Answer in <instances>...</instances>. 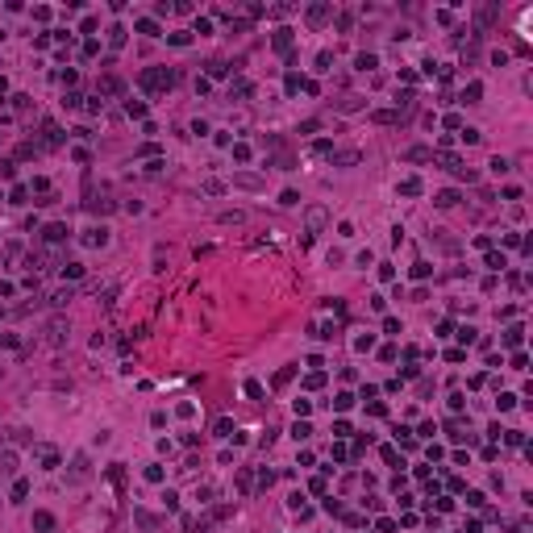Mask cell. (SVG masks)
I'll list each match as a JSON object with an SVG mask.
<instances>
[{
	"instance_id": "cell-1",
	"label": "cell",
	"mask_w": 533,
	"mask_h": 533,
	"mask_svg": "<svg viewBox=\"0 0 533 533\" xmlns=\"http://www.w3.org/2000/svg\"><path fill=\"white\" fill-rule=\"evenodd\" d=\"M138 84L146 88V92H167V88L175 84V71H171V67H146V71L138 75Z\"/></svg>"
},
{
	"instance_id": "cell-2",
	"label": "cell",
	"mask_w": 533,
	"mask_h": 533,
	"mask_svg": "<svg viewBox=\"0 0 533 533\" xmlns=\"http://www.w3.org/2000/svg\"><path fill=\"white\" fill-rule=\"evenodd\" d=\"M46 346H67V338H71V325H67V317H54V321H46Z\"/></svg>"
},
{
	"instance_id": "cell-3",
	"label": "cell",
	"mask_w": 533,
	"mask_h": 533,
	"mask_svg": "<svg viewBox=\"0 0 533 533\" xmlns=\"http://www.w3.org/2000/svg\"><path fill=\"white\" fill-rule=\"evenodd\" d=\"M92 475V463H88V454H75V458H71V471H67V479L71 483H84Z\"/></svg>"
},
{
	"instance_id": "cell-4",
	"label": "cell",
	"mask_w": 533,
	"mask_h": 533,
	"mask_svg": "<svg viewBox=\"0 0 533 533\" xmlns=\"http://www.w3.org/2000/svg\"><path fill=\"white\" fill-rule=\"evenodd\" d=\"M84 246H92V250L109 246V229H104V225H92V229H84Z\"/></svg>"
},
{
	"instance_id": "cell-5",
	"label": "cell",
	"mask_w": 533,
	"mask_h": 533,
	"mask_svg": "<svg viewBox=\"0 0 533 533\" xmlns=\"http://www.w3.org/2000/svg\"><path fill=\"white\" fill-rule=\"evenodd\" d=\"M42 146H46V150L63 146V129H58L54 121H46V125H42Z\"/></svg>"
},
{
	"instance_id": "cell-6",
	"label": "cell",
	"mask_w": 533,
	"mask_h": 533,
	"mask_svg": "<svg viewBox=\"0 0 533 533\" xmlns=\"http://www.w3.org/2000/svg\"><path fill=\"white\" fill-rule=\"evenodd\" d=\"M71 238V229H67V225L63 221H54V225H46V242H50V246H58V242H67Z\"/></svg>"
},
{
	"instance_id": "cell-7",
	"label": "cell",
	"mask_w": 533,
	"mask_h": 533,
	"mask_svg": "<svg viewBox=\"0 0 533 533\" xmlns=\"http://www.w3.org/2000/svg\"><path fill=\"white\" fill-rule=\"evenodd\" d=\"M25 267H29V271H50V267H54V258L46 254V250H38V254H29V258H25Z\"/></svg>"
},
{
	"instance_id": "cell-8",
	"label": "cell",
	"mask_w": 533,
	"mask_h": 533,
	"mask_svg": "<svg viewBox=\"0 0 533 533\" xmlns=\"http://www.w3.org/2000/svg\"><path fill=\"white\" fill-rule=\"evenodd\" d=\"M433 204H437V208H454V204H458V192H454V187H446V192L433 196Z\"/></svg>"
},
{
	"instance_id": "cell-9",
	"label": "cell",
	"mask_w": 533,
	"mask_h": 533,
	"mask_svg": "<svg viewBox=\"0 0 533 533\" xmlns=\"http://www.w3.org/2000/svg\"><path fill=\"white\" fill-rule=\"evenodd\" d=\"M84 204H88V212H113V200H104V196H88Z\"/></svg>"
},
{
	"instance_id": "cell-10",
	"label": "cell",
	"mask_w": 533,
	"mask_h": 533,
	"mask_svg": "<svg viewBox=\"0 0 533 533\" xmlns=\"http://www.w3.org/2000/svg\"><path fill=\"white\" fill-rule=\"evenodd\" d=\"M329 13H334L329 4H313L309 8V21H313V25H321V21H329Z\"/></svg>"
},
{
	"instance_id": "cell-11",
	"label": "cell",
	"mask_w": 533,
	"mask_h": 533,
	"mask_svg": "<svg viewBox=\"0 0 533 533\" xmlns=\"http://www.w3.org/2000/svg\"><path fill=\"white\" fill-rule=\"evenodd\" d=\"M404 159H408V163H429V159H433V150H429V146H412Z\"/></svg>"
},
{
	"instance_id": "cell-12",
	"label": "cell",
	"mask_w": 533,
	"mask_h": 533,
	"mask_svg": "<svg viewBox=\"0 0 533 533\" xmlns=\"http://www.w3.org/2000/svg\"><path fill=\"white\" fill-rule=\"evenodd\" d=\"M33 529L50 533V529H54V517H50V513H33Z\"/></svg>"
},
{
	"instance_id": "cell-13",
	"label": "cell",
	"mask_w": 533,
	"mask_h": 533,
	"mask_svg": "<svg viewBox=\"0 0 533 533\" xmlns=\"http://www.w3.org/2000/svg\"><path fill=\"white\" fill-rule=\"evenodd\" d=\"M0 471H4V475H13V471H17V454H13V450L0 454Z\"/></svg>"
},
{
	"instance_id": "cell-14",
	"label": "cell",
	"mask_w": 533,
	"mask_h": 533,
	"mask_svg": "<svg viewBox=\"0 0 533 533\" xmlns=\"http://www.w3.org/2000/svg\"><path fill=\"white\" fill-rule=\"evenodd\" d=\"M479 96H483V84H467L463 88V100L467 104H479Z\"/></svg>"
},
{
	"instance_id": "cell-15",
	"label": "cell",
	"mask_w": 533,
	"mask_h": 533,
	"mask_svg": "<svg viewBox=\"0 0 533 533\" xmlns=\"http://www.w3.org/2000/svg\"><path fill=\"white\" fill-rule=\"evenodd\" d=\"M63 279H84V263H63Z\"/></svg>"
},
{
	"instance_id": "cell-16",
	"label": "cell",
	"mask_w": 533,
	"mask_h": 533,
	"mask_svg": "<svg viewBox=\"0 0 533 533\" xmlns=\"http://www.w3.org/2000/svg\"><path fill=\"white\" fill-rule=\"evenodd\" d=\"M275 50H292V29H279L275 33Z\"/></svg>"
},
{
	"instance_id": "cell-17",
	"label": "cell",
	"mask_w": 533,
	"mask_h": 533,
	"mask_svg": "<svg viewBox=\"0 0 533 533\" xmlns=\"http://www.w3.org/2000/svg\"><path fill=\"white\" fill-rule=\"evenodd\" d=\"M42 471H58V454L54 450H42Z\"/></svg>"
},
{
	"instance_id": "cell-18",
	"label": "cell",
	"mask_w": 533,
	"mask_h": 533,
	"mask_svg": "<svg viewBox=\"0 0 533 533\" xmlns=\"http://www.w3.org/2000/svg\"><path fill=\"white\" fill-rule=\"evenodd\" d=\"M309 433H313V429H309L304 421H296V425H292V437H296V442H309Z\"/></svg>"
},
{
	"instance_id": "cell-19",
	"label": "cell",
	"mask_w": 533,
	"mask_h": 533,
	"mask_svg": "<svg viewBox=\"0 0 533 533\" xmlns=\"http://www.w3.org/2000/svg\"><path fill=\"white\" fill-rule=\"evenodd\" d=\"M400 192H404V196H421V179H404V183H400Z\"/></svg>"
},
{
	"instance_id": "cell-20",
	"label": "cell",
	"mask_w": 533,
	"mask_h": 533,
	"mask_svg": "<svg viewBox=\"0 0 533 533\" xmlns=\"http://www.w3.org/2000/svg\"><path fill=\"white\" fill-rule=\"evenodd\" d=\"M334 163H338V167H354V163H358V155H354V150H346V155H334Z\"/></svg>"
},
{
	"instance_id": "cell-21",
	"label": "cell",
	"mask_w": 533,
	"mask_h": 533,
	"mask_svg": "<svg viewBox=\"0 0 533 533\" xmlns=\"http://www.w3.org/2000/svg\"><path fill=\"white\" fill-rule=\"evenodd\" d=\"M521 334H525V329H521V325H513V329L504 334V342H508V346H521Z\"/></svg>"
},
{
	"instance_id": "cell-22",
	"label": "cell",
	"mask_w": 533,
	"mask_h": 533,
	"mask_svg": "<svg viewBox=\"0 0 533 533\" xmlns=\"http://www.w3.org/2000/svg\"><path fill=\"white\" fill-rule=\"evenodd\" d=\"M125 113H129V117H146V104H142V100H129Z\"/></svg>"
},
{
	"instance_id": "cell-23",
	"label": "cell",
	"mask_w": 533,
	"mask_h": 533,
	"mask_svg": "<svg viewBox=\"0 0 533 533\" xmlns=\"http://www.w3.org/2000/svg\"><path fill=\"white\" fill-rule=\"evenodd\" d=\"M25 496H29V483L17 479V483H13V500H25Z\"/></svg>"
},
{
	"instance_id": "cell-24",
	"label": "cell",
	"mask_w": 533,
	"mask_h": 533,
	"mask_svg": "<svg viewBox=\"0 0 533 533\" xmlns=\"http://www.w3.org/2000/svg\"><path fill=\"white\" fill-rule=\"evenodd\" d=\"M309 225L317 229V225H325V208H309Z\"/></svg>"
},
{
	"instance_id": "cell-25",
	"label": "cell",
	"mask_w": 533,
	"mask_h": 533,
	"mask_svg": "<svg viewBox=\"0 0 533 533\" xmlns=\"http://www.w3.org/2000/svg\"><path fill=\"white\" fill-rule=\"evenodd\" d=\"M350 404H354L350 392H338V396H334V408H350Z\"/></svg>"
},
{
	"instance_id": "cell-26",
	"label": "cell",
	"mask_w": 533,
	"mask_h": 533,
	"mask_svg": "<svg viewBox=\"0 0 533 533\" xmlns=\"http://www.w3.org/2000/svg\"><path fill=\"white\" fill-rule=\"evenodd\" d=\"M221 221H225V225H238V221H246V212H238V208H233V212H221Z\"/></svg>"
},
{
	"instance_id": "cell-27",
	"label": "cell",
	"mask_w": 533,
	"mask_h": 533,
	"mask_svg": "<svg viewBox=\"0 0 533 533\" xmlns=\"http://www.w3.org/2000/svg\"><path fill=\"white\" fill-rule=\"evenodd\" d=\"M100 92H104V96H113V92H121V84H117V79H100Z\"/></svg>"
},
{
	"instance_id": "cell-28",
	"label": "cell",
	"mask_w": 533,
	"mask_h": 533,
	"mask_svg": "<svg viewBox=\"0 0 533 533\" xmlns=\"http://www.w3.org/2000/svg\"><path fill=\"white\" fill-rule=\"evenodd\" d=\"M279 204H288V208H292V204H300V192H292V187H288V192L279 196Z\"/></svg>"
},
{
	"instance_id": "cell-29",
	"label": "cell",
	"mask_w": 533,
	"mask_h": 533,
	"mask_svg": "<svg viewBox=\"0 0 533 533\" xmlns=\"http://www.w3.org/2000/svg\"><path fill=\"white\" fill-rule=\"evenodd\" d=\"M246 396L258 400V396H263V383H258V379H250V383H246Z\"/></svg>"
},
{
	"instance_id": "cell-30",
	"label": "cell",
	"mask_w": 533,
	"mask_h": 533,
	"mask_svg": "<svg viewBox=\"0 0 533 533\" xmlns=\"http://www.w3.org/2000/svg\"><path fill=\"white\" fill-rule=\"evenodd\" d=\"M109 42H113V46H121V42H125V29H121V25H113V29H109Z\"/></svg>"
},
{
	"instance_id": "cell-31",
	"label": "cell",
	"mask_w": 533,
	"mask_h": 533,
	"mask_svg": "<svg viewBox=\"0 0 533 533\" xmlns=\"http://www.w3.org/2000/svg\"><path fill=\"white\" fill-rule=\"evenodd\" d=\"M375 63H379V58H375V54H358V71H371Z\"/></svg>"
},
{
	"instance_id": "cell-32",
	"label": "cell",
	"mask_w": 533,
	"mask_h": 533,
	"mask_svg": "<svg viewBox=\"0 0 533 533\" xmlns=\"http://www.w3.org/2000/svg\"><path fill=\"white\" fill-rule=\"evenodd\" d=\"M246 92H250V84H246V79H238V84L229 88V96H246Z\"/></svg>"
},
{
	"instance_id": "cell-33",
	"label": "cell",
	"mask_w": 533,
	"mask_h": 533,
	"mask_svg": "<svg viewBox=\"0 0 533 533\" xmlns=\"http://www.w3.org/2000/svg\"><path fill=\"white\" fill-rule=\"evenodd\" d=\"M463 142H467V146H475V142H479V129L467 125V129H463Z\"/></svg>"
},
{
	"instance_id": "cell-34",
	"label": "cell",
	"mask_w": 533,
	"mask_h": 533,
	"mask_svg": "<svg viewBox=\"0 0 533 533\" xmlns=\"http://www.w3.org/2000/svg\"><path fill=\"white\" fill-rule=\"evenodd\" d=\"M488 267L492 271H504V254H488Z\"/></svg>"
}]
</instances>
